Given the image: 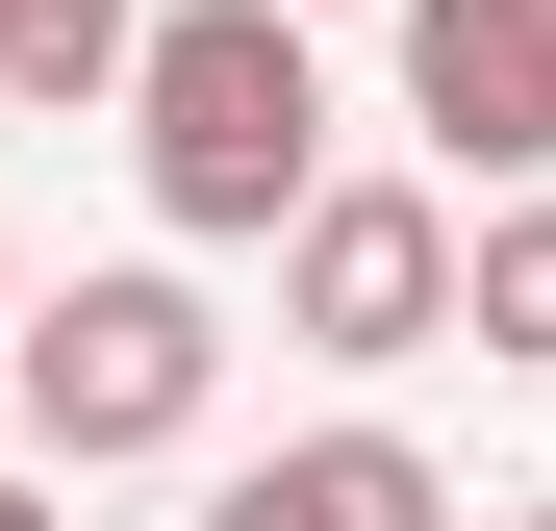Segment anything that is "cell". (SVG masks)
I'll return each instance as SVG.
<instances>
[{
	"label": "cell",
	"mask_w": 556,
	"mask_h": 531,
	"mask_svg": "<svg viewBox=\"0 0 556 531\" xmlns=\"http://www.w3.org/2000/svg\"><path fill=\"white\" fill-rule=\"evenodd\" d=\"M127 152H152V228L278 253L329 203V51L278 26V0H177V26L127 51Z\"/></svg>",
	"instance_id": "1"
},
{
	"label": "cell",
	"mask_w": 556,
	"mask_h": 531,
	"mask_svg": "<svg viewBox=\"0 0 556 531\" xmlns=\"http://www.w3.org/2000/svg\"><path fill=\"white\" fill-rule=\"evenodd\" d=\"M0 380H26V456L76 481V456H177L203 380H228V329H203L177 253H127V279H51L26 329H0Z\"/></svg>",
	"instance_id": "2"
},
{
	"label": "cell",
	"mask_w": 556,
	"mask_h": 531,
	"mask_svg": "<svg viewBox=\"0 0 556 531\" xmlns=\"http://www.w3.org/2000/svg\"><path fill=\"white\" fill-rule=\"evenodd\" d=\"M278 329L354 354V380H380V354H455V203L430 177H329V203L278 228Z\"/></svg>",
	"instance_id": "3"
},
{
	"label": "cell",
	"mask_w": 556,
	"mask_h": 531,
	"mask_svg": "<svg viewBox=\"0 0 556 531\" xmlns=\"http://www.w3.org/2000/svg\"><path fill=\"white\" fill-rule=\"evenodd\" d=\"M380 26H405V127L506 203H556V0H380Z\"/></svg>",
	"instance_id": "4"
},
{
	"label": "cell",
	"mask_w": 556,
	"mask_h": 531,
	"mask_svg": "<svg viewBox=\"0 0 556 531\" xmlns=\"http://www.w3.org/2000/svg\"><path fill=\"white\" fill-rule=\"evenodd\" d=\"M203 531H455V481L405 456V430H304V456H253Z\"/></svg>",
	"instance_id": "5"
},
{
	"label": "cell",
	"mask_w": 556,
	"mask_h": 531,
	"mask_svg": "<svg viewBox=\"0 0 556 531\" xmlns=\"http://www.w3.org/2000/svg\"><path fill=\"white\" fill-rule=\"evenodd\" d=\"M455 329L556 380V203H481V228H455Z\"/></svg>",
	"instance_id": "6"
},
{
	"label": "cell",
	"mask_w": 556,
	"mask_h": 531,
	"mask_svg": "<svg viewBox=\"0 0 556 531\" xmlns=\"http://www.w3.org/2000/svg\"><path fill=\"white\" fill-rule=\"evenodd\" d=\"M152 0H0V102H127Z\"/></svg>",
	"instance_id": "7"
},
{
	"label": "cell",
	"mask_w": 556,
	"mask_h": 531,
	"mask_svg": "<svg viewBox=\"0 0 556 531\" xmlns=\"http://www.w3.org/2000/svg\"><path fill=\"white\" fill-rule=\"evenodd\" d=\"M0 531H51V481H0Z\"/></svg>",
	"instance_id": "8"
},
{
	"label": "cell",
	"mask_w": 556,
	"mask_h": 531,
	"mask_svg": "<svg viewBox=\"0 0 556 531\" xmlns=\"http://www.w3.org/2000/svg\"><path fill=\"white\" fill-rule=\"evenodd\" d=\"M0 329H26V253H0Z\"/></svg>",
	"instance_id": "9"
},
{
	"label": "cell",
	"mask_w": 556,
	"mask_h": 531,
	"mask_svg": "<svg viewBox=\"0 0 556 531\" xmlns=\"http://www.w3.org/2000/svg\"><path fill=\"white\" fill-rule=\"evenodd\" d=\"M481 531H556V506H481Z\"/></svg>",
	"instance_id": "10"
},
{
	"label": "cell",
	"mask_w": 556,
	"mask_h": 531,
	"mask_svg": "<svg viewBox=\"0 0 556 531\" xmlns=\"http://www.w3.org/2000/svg\"><path fill=\"white\" fill-rule=\"evenodd\" d=\"M278 26H329V0H278Z\"/></svg>",
	"instance_id": "11"
}]
</instances>
